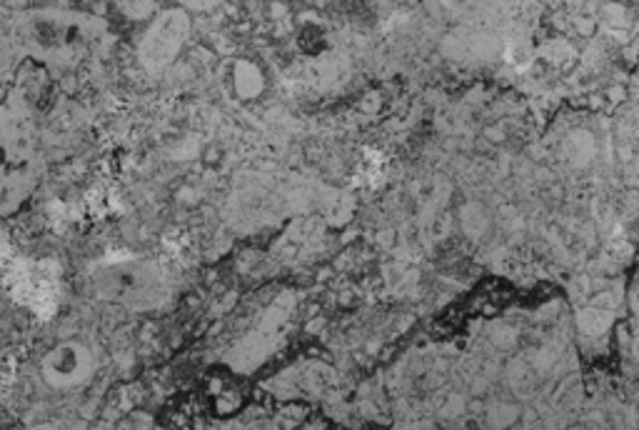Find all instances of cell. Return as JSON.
<instances>
[{"mask_svg":"<svg viewBox=\"0 0 639 430\" xmlns=\"http://www.w3.org/2000/svg\"><path fill=\"white\" fill-rule=\"evenodd\" d=\"M35 183V133L23 100L0 105V213L21 205Z\"/></svg>","mask_w":639,"mask_h":430,"instance_id":"1","label":"cell"},{"mask_svg":"<svg viewBox=\"0 0 639 430\" xmlns=\"http://www.w3.org/2000/svg\"><path fill=\"white\" fill-rule=\"evenodd\" d=\"M41 373L55 390H72L93 376V356L81 343H61L43 358Z\"/></svg>","mask_w":639,"mask_h":430,"instance_id":"4","label":"cell"},{"mask_svg":"<svg viewBox=\"0 0 639 430\" xmlns=\"http://www.w3.org/2000/svg\"><path fill=\"white\" fill-rule=\"evenodd\" d=\"M190 35V18L186 13L170 8L155 18L140 41V63L150 73H160L167 65L176 63Z\"/></svg>","mask_w":639,"mask_h":430,"instance_id":"3","label":"cell"},{"mask_svg":"<svg viewBox=\"0 0 639 430\" xmlns=\"http://www.w3.org/2000/svg\"><path fill=\"white\" fill-rule=\"evenodd\" d=\"M233 75H235V91L240 98H253L262 91V75L255 65L237 63Z\"/></svg>","mask_w":639,"mask_h":430,"instance_id":"5","label":"cell"},{"mask_svg":"<svg viewBox=\"0 0 639 430\" xmlns=\"http://www.w3.org/2000/svg\"><path fill=\"white\" fill-rule=\"evenodd\" d=\"M95 285L98 293L110 295L125 305H150L166 291L163 273L155 265L140 261L105 265L103 271L95 273Z\"/></svg>","mask_w":639,"mask_h":430,"instance_id":"2","label":"cell"}]
</instances>
